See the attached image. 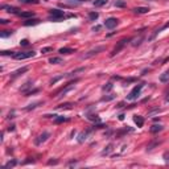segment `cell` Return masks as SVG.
I'll list each match as a JSON object with an SVG mask.
<instances>
[{"label": "cell", "mask_w": 169, "mask_h": 169, "mask_svg": "<svg viewBox=\"0 0 169 169\" xmlns=\"http://www.w3.org/2000/svg\"><path fill=\"white\" fill-rule=\"evenodd\" d=\"M143 87H144V83H139L136 84L134 89H132L131 91H129V94L127 95V100H136L139 98V95H140L141 90H143Z\"/></svg>", "instance_id": "1"}, {"label": "cell", "mask_w": 169, "mask_h": 169, "mask_svg": "<svg viewBox=\"0 0 169 169\" xmlns=\"http://www.w3.org/2000/svg\"><path fill=\"white\" fill-rule=\"evenodd\" d=\"M131 40H132V38H123V40H120L119 42L115 45V48L112 49V52H111V54H110V56H111V57H115L116 54H119L120 52L124 49L125 45L128 44V42H131Z\"/></svg>", "instance_id": "2"}, {"label": "cell", "mask_w": 169, "mask_h": 169, "mask_svg": "<svg viewBox=\"0 0 169 169\" xmlns=\"http://www.w3.org/2000/svg\"><path fill=\"white\" fill-rule=\"evenodd\" d=\"M35 56L36 53L33 50H29V52H15L12 58H15V60H27V58H31V57Z\"/></svg>", "instance_id": "3"}, {"label": "cell", "mask_w": 169, "mask_h": 169, "mask_svg": "<svg viewBox=\"0 0 169 169\" xmlns=\"http://www.w3.org/2000/svg\"><path fill=\"white\" fill-rule=\"evenodd\" d=\"M65 17V12L60 10H50L49 11V20H53V21H60Z\"/></svg>", "instance_id": "4"}, {"label": "cell", "mask_w": 169, "mask_h": 169, "mask_svg": "<svg viewBox=\"0 0 169 169\" xmlns=\"http://www.w3.org/2000/svg\"><path fill=\"white\" fill-rule=\"evenodd\" d=\"M75 82H78V79H75V81H73V82H70V83H67L66 84V87L65 89H62V90H60L58 93H57L54 97L56 98H58V97H62V95H65L67 91H70V90H73L74 89V84H75Z\"/></svg>", "instance_id": "5"}, {"label": "cell", "mask_w": 169, "mask_h": 169, "mask_svg": "<svg viewBox=\"0 0 169 169\" xmlns=\"http://www.w3.org/2000/svg\"><path fill=\"white\" fill-rule=\"evenodd\" d=\"M118 24H119V20L116 19V17H108V19L104 21V27H106L107 29H114L118 27Z\"/></svg>", "instance_id": "6"}, {"label": "cell", "mask_w": 169, "mask_h": 169, "mask_svg": "<svg viewBox=\"0 0 169 169\" xmlns=\"http://www.w3.org/2000/svg\"><path fill=\"white\" fill-rule=\"evenodd\" d=\"M104 50V48L103 46H98V48H95V49H93V50H90V52H87L86 54H83V56L81 57L82 60H86V58H90V57H93V56H95V54H98L99 52H103Z\"/></svg>", "instance_id": "7"}, {"label": "cell", "mask_w": 169, "mask_h": 169, "mask_svg": "<svg viewBox=\"0 0 169 169\" xmlns=\"http://www.w3.org/2000/svg\"><path fill=\"white\" fill-rule=\"evenodd\" d=\"M49 138H50V134H49V132H42V134H41L40 136H38V138L35 140V144L36 145H41L42 143H45V141H46Z\"/></svg>", "instance_id": "8"}, {"label": "cell", "mask_w": 169, "mask_h": 169, "mask_svg": "<svg viewBox=\"0 0 169 169\" xmlns=\"http://www.w3.org/2000/svg\"><path fill=\"white\" fill-rule=\"evenodd\" d=\"M93 129L94 128H89V129H86V131H82L81 134H79V136H78V143H83L84 140H87L89 136H90V134L93 132Z\"/></svg>", "instance_id": "9"}, {"label": "cell", "mask_w": 169, "mask_h": 169, "mask_svg": "<svg viewBox=\"0 0 169 169\" xmlns=\"http://www.w3.org/2000/svg\"><path fill=\"white\" fill-rule=\"evenodd\" d=\"M168 28H169V21H168V22H165V24H164L163 27H161V28L156 29V31L153 32V35H152V36H151V37H149V41L155 40V37H156V36L159 35V33H161V32H163V31H165V29H168Z\"/></svg>", "instance_id": "10"}, {"label": "cell", "mask_w": 169, "mask_h": 169, "mask_svg": "<svg viewBox=\"0 0 169 169\" xmlns=\"http://www.w3.org/2000/svg\"><path fill=\"white\" fill-rule=\"evenodd\" d=\"M1 10L7 11L8 13H16V15H19V8H16V7H12V5H1Z\"/></svg>", "instance_id": "11"}, {"label": "cell", "mask_w": 169, "mask_h": 169, "mask_svg": "<svg viewBox=\"0 0 169 169\" xmlns=\"http://www.w3.org/2000/svg\"><path fill=\"white\" fill-rule=\"evenodd\" d=\"M29 70V67L28 66H24V67H21V69H19V70H16V72H13L12 73V78H16V77H20L21 74H24V73H27Z\"/></svg>", "instance_id": "12"}, {"label": "cell", "mask_w": 169, "mask_h": 169, "mask_svg": "<svg viewBox=\"0 0 169 169\" xmlns=\"http://www.w3.org/2000/svg\"><path fill=\"white\" fill-rule=\"evenodd\" d=\"M134 122L136 123L138 127H143V125H144V118L140 116V115H135L134 116Z\"/></svg>", "instance_id": "13"}, {"label": "cell", "mask_w": 169, "mask_h": 169, "mask_svg": "<svg viewBox=\"0 0 169 169\" xmlns=\"http://www.w3.org/2000/svg\"><path fill=\"white\" fill-rule=\"evenodd\" d=\"M112 151H114V144L111 143V144H108L103 151H102V153H100V155H102V156H108V155L111 153Z\"/></svg>", "instance_id": "14"}, {"label": "cell", "mask_w": 169, "mask_h": 169, "mask_svg": "<svg viewBox=\"0 0 169 169\" xmlns=\"http://www.w3.org/2000/svg\"><path fill=\"white\" fill-rule=\"evenodd\" d=\"M135 13H139V15H143V13H148L149 12V8L148 7H138L134 10Z\"/></svg>", "instance_id": "15"}, {"label": "cell", "mask_w": 169, "mask_h": 169, "mask_svg": "<svg viewBox=\"0 0 169 169\" xmlns=\"http://www.w3.org/2000/svg\"><path fill=\"white\" fill-rule=\"evenodd\" d=\"M49 63H52V65H60V63H63V60L61 57H52V58H49Z\"/></svg>", "instance_id": "16"}, {"label": "cell", "mask_w": 169, "mask_h": 169, "mask_svg": "<svg viewBox=\"0 0 169 169\" xmlns=\"http://www.w3.org/2000/svg\"><path fill=\"white\" fill-rule=\"evenodd\" d=\"M19 16L22 17V19H32V17L35 16V12H32V11H28V12H20Z\"/></svg>", "instance_id": "17"}, {"label": "cell", "mask_w": 169, "mask_h": 169, "mask_svg": "<svg viewBox=\"0 0 169 169\" xmlns=\"http://www.w3.org/2000/svg\"><path fill=\"white\" fill-rule=\"evenodd\" d=\"M37 24H40V20L38 19H28L27 21H24L25 27H31V25H37Z\"/></svg>", "instance_id": "18"}, {"label": "cell", "mask_w": 169, "mask_h": 169, "mask_svg": "<svg viewBox=\"0 0 169 169\" xmlns=\"http://www.w3.org/2000/svg\"><path fill=\"white\" fill-rule=\"evenodd\" d=\"M61 54H72V53H74L75 52V49H73V48H61L60 50H58Z\"/></svg>", "instance_id": "19"}, {"label": "cell", "mask_w": 169, "mask_h": 169, "mask_svg": "<svg viewBox=\"0 0 169 169\" xmlns=\"http://www.w3.org/2000/svg\"><path fill=\"white\" fill-rule=\"evenodd\" d=\"M163 128L164 127L161 124H155L151 127V132H152V134H159L160 131H163Z\"/></svg>", "instance_id": "20"}, {"label": "cell", "mask_w": 169, "mask_h": 169, "mask_svg": "<svg viewBox=\"0 0 169 169\" xmlns=\"http://www.w3.org/2000/svg\"><path fill=\"white\" fill-rule=\"evenodd\" d=\"M168 81H169V70H166V72H164L163 74L160 75V82H163V83H166Z\"/></svg>", "instance_id": "21"}, {"label": "cell", "mask_w": 169, "mask_h": 169, "mask_svg": "<svg viewBox=\"0 0 169 169\" xmlns=\"http://www.w3.org/2000/svg\"><path fill=\"white\" fill-rule=\"evenodd\" d=\"M16 165H17V160L12 159V160H10L8 163H5V164H4V168H5V169H8V168H13V166H16Z\"/></svg>", "instance_id": "22"}, {"label": "cell", "mask_w": 169, "mask_h": 169, "mask_svg": "<svg viewBox=\"0 0 169 169\" xmlns=\"http://www.w3.org/2000/svg\"><path fill=\"white\" fill-rule=\"evenodd\" d=\"M63 122H69V118H65V116H56V118H54V123H56V124L63 123Z\"/></svg>", "instance_id": "23"}, {"label": "cell", "mask_w": 169, "mask_h": 169, "mask_svg": "<svg viewBox=\"0 0 169 169\" xmlns=\"http://www.w3.org/2000/svg\"><path fill=\"white\" fill-rule=\"evenodd\" d=\"M32 84H33V83H32V81H28V82H25V83H24V86H22V87L20 89V90H21L22 93H27V90H28V89H31V87H32Z\"/></svg>", "instance_id": "24"}, {"label": "cell", "mask_w": 169, "mask_h": 169, "mask_svg": "<svg viewBox=\"0 0 169 169\" xmlns=\"http://www.w3.org/2000/svg\"><path fill=\"white\" fill-rule=\"evenodd\" d=\"M11 35H13V31H1V32H0V37H1V38L10 37Z\"/></svg>", "instance_id": "25"}, {"label": "cell", "mask_w": 169, "mask_h": 169, "mask_svg": "<svg viewBox=\"0 0 169 169\" xmlns=\"http://www.w3.org/2000/svg\"><path fill=\"white\" fill-rule=\"evenodd\" d=\"M82 72H84V67H79V69H75L74 72H72V73H67V74H66V77H73V75L78 74V73H82Z\"/></svg>", "instance_id": "26"}, {"label": "cell", "mask_w": 169, "mask_h": 169, "mask_svg": "<svg viewBox=\"0 0 169 169\" xmlns=\"http://www.w3.org/2000/svg\"><path fill=\"white\" fill-rule=\"evenodd\" d=\"M131 41H132V46H138V45L141 44V41H143V36H140L139 38H134Z\"/></svg>", "instance_id": "27"}, {"label": "cell", "mask_w": 169, "mask_h": 169, "mask_svg": "<svg viewBox=\"0 0 169 169\" xmlns=\"http://www.w3.org/2000/svg\"><path fill=\"white\" fill-rule=\"evenodd\" d=\"M108 3V0H95L94 1V5L95 7H103L104 4Z\"/></svg>", "instance_id": "28"}, {"label": "cell", "mask_w": 169, "mask_h": 169, "mask_svg": "<svg viewBox=\"0 0 169 169\" xmlns=\"http://www.w3.org/2000/svg\"><path fill=\"white\" fill-rule=\"evenodd\" d=\"M89 17H90L91 21H95V20L99 17V13H98V12H90V13H89Z\"/></svg>", "instance_id": "29"}, {"label": "cell", "mask_w": 169, "mask_h": 169, "mask_svg": "<svg viewBox=\"0 0 169 169\" xmlns=\"http://www.w3.org/2000/svg\"><path fill=\"white\" fill-rule=\"evenodd\" d=\"M73 106H74L73 103H65V104H60V106H57V108H66V110H70Z\"/></svg>", "instance_id": "30"}, {"label": "cell", "mask_w": 169, "mask_h": 169, "mask_svg": "<svg viewBox=\"0 0 169 169\" xmlns=\"http://www.w3.org/2000/svg\"><path fill=\"white\" fill-rule=\"evenodd\" d=\"M20 3H24V4H38L40 1L38 0H19Z\"/></svg>", "instance_id": "31"}, {"label": "cell", "mask_w": 169, "mask_h": 169, "mask_svg": "<svg viewBox=\"0 0 169 169\" xmlns=\"http://www.w3.org/2000/svg\"><path fill=\"white\" fill-rule=\"evenodd\" d=\"M38 104H42V102H36V103H33V104H29L28 107H25V110H33V108H36Z\"/></svg>", "instance_id": "32"}, {"label": "cell", "mask_w": 169, "mask_h": 169, "mask_svg": "<svg viewBox=\"0 0 169 169\" xmlns=\"http://www.w3.org/2000/svg\"><path fill=\"white\" fill-rule=\"evenodd\" d=\"M52 50H53V48H52V46H45V48H42V49H41V53L46 54V53H49V52H52Z\"/></svg>", "instance_id": "33"}, {"label": "cell", "mask_w": 169, "mask_h": 169, "mask_svg": "<svg viewBox=\"0 0 169 169\" xmlns=\"http://www.w3.org/2000/svg\"><path fill=\"white\" fill-rule=\"evenodd\" d=\"M112 87H114V84H112V83H107L106 86H103V89H102V90H103V91H110Z\"/></svg>", "instance_id": "34"}, {"label": "cell", "mask_w": 169, "mask_h": 169, "mask_svg": "<svg viewBox=\"0 0 169 169\" xmlns=\"http://www.w3.org/2000/svg\"><path fill=\"white\" fill-rule=\"evenodd\" d=\"M125 3L123 1V0H118V1H115V7H124Z\"/></svg>", "instance_id": "35"}, {"label": "cell", "mask_w": 169, "mask_h": 169, "mask_svg": "<svg viewBox=\"0 0 169 169\" xmlns=\"http://www.w3.org/2000/svg\"><path fill=\"white\" fill-rule=\"evenodd\" d=\"M89 119L90 120H95V122H99V118H98V115H90V116H87Z\"/></svg>", "instance_id": "36"}, {"label": "cell", "mask_w": 169, "mask_h": 169, "mask_svg": "<svg viewBox=\"0 0 169 169\" xmlns=\"http://www.w3.org/2000/svg\"><path fill=\"white\" fill-rule=\"evenodd\" d=\"M20 45H21V46H28L29 41L28 40H21V41H20Z\"/></svg>", "instance_id": "37"}, {"label": "cell", "mask_w": 169, "mask_h": 169, "mask_svg": "<svg viewBox=\"0 0 169 169\" xmlns=\"http://www.w3.org/2000/svg\"><path fill=\"white\" fill-rule=\"evenodd\" d=\"M62 78H63V75H61V77H57V78L52 79V82H50V83H52V84H54V83H56V82H58V81H60V79H62Z\"/></svg>", "instance_id": "38"}, {"label": "cell", "mask_w": 169, "mask_h": 169, "mask_svg": "<svg viewBox=\"0 0 169 169\" xmlns=\"http://www.w3.org/2000/svg\"><path fill=\"white\" fill-rule=\"evenodd\" d=\"M111 99H114V95H110V97L102 98V100H103V102H108V100H111Z\"/></svg>", "instance_id": "39"}, {"label": "cell", "mask_w": 169, "mask_h": 169, "mask_svg": "<svg viewBox=\"0 0 169 169\" xmlns=\"http://www.w3.org/2000/svg\"><path fill=\"white\" fill-rule=\"evenodd\" d=\"M164 159H165V161H168V163H169V152L164 153Z\"/></svg>", "instance_id": "40"}, {"label": "cell", "mask_w": 169, "mask_h": 169, "mask_svg": "<svg viewBox=\"0 0 169 169\" xmlns=\"http://www.w3.org/2000/svg\"><path fill=\"white\" fill-rule=\"evenodd\" d=\"M48 164H49V165H52V164H58V161H57V160H54V161H53V160H50Z\"/></svg>", "instance_id": "41"}, {"label": "cell", "mask_w": 169, "mask_h": 169, "mask_svg": "<svg viewBox=\"0 0 169 169\" xmlns=\"http://www.w3.org/2000/svg\"><path fill=\"white\" fill-rule=\"evenodd\" d=\"M7 22H8V20H5V19H1V20H0V24H7Z\"/></svg>", "instance_id": "42"}, {"label": "cell", "mask_w": 169, "mask_h": 169, "mask_svg": "<svg viewBox=\"0 0 169 169\" xmlns=\"http://www.w3.org/2000/svg\"><path fill=\"white\" fill-rule=\"evenodd\" d=\"M99 29H100V27H99V25H97V27H94V28H93V32H95V31H99Z\"/></svg>", "instance_id": "43"}, {"label": "cell", "mask_w": 169, "mask_h": 169, "mask_svg": "<svg viewBox=\"0 0 169 169\" xmlns=\"http://www.w3.org/2000/svg\"><path fill=\"white\" fill-rule=\"evenodd\" d=\"M8 129H10V131H13V129H15V125H10V128H8Z\"/></svg>", "instance_id": "44"}, {"label": "cell", "mask_w": 169, "mask_h": 169, "mask_svg": "<svg viewBox=\"0 0 169 169\" xmlns=\"http://www.w3.org/2000/svg\"><path fill=\"white\" fill-rule=\"evenodd\" d=\"M119 119H120V120L124 119V115H123V114H122V115H119Z\"/></svg>", "instance_id": "45"}]
</instances>
